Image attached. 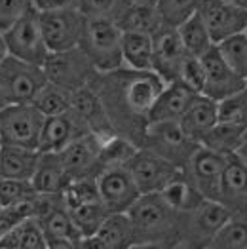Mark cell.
I'll return each mask as SVG.
<instances>
[{
	"instance_id": "obj_1",
	"label": "cell",
	"mask_w": 247,
	"mask_h": 249,
	"mask_svg": "<svg viewBox=\"0 0 247 249\" xmlns=\"http://www.w3.org/2000/svg\"><path fill=\"white\" fill-rule=\"evenodd\" d=\"M89 86L101 97L114 131L141 146L148 112L164 89V80L154 71L122 67L110 72H97Z\"/></svg>"
},
{
	"instance_id": "obj_2",
	"label": "cell",
	"mask_w": 247,
	"mask_h": 249,
	"mask_svg": "<svg viewBox=\"0 0 247 249\" xmlns=\"http://www.w3.org/2000/svg\"><path fill=\"white\" fill-rule=\"evenodd\" d=\"M135 244L143 242H175L181 236L185 213L173 209L160 192L141 194V198L127 211Z\"/></svg>"
},
{
	"instance_id": "obj_3",
	"label": "cell",
	"mask_w": 247,
	"mask_h": 249,
	"mask_svg": "<svg viewBox=\"0 0 247 249\" xmlns=\"http://www.w3.org/2000/svg\"><path fill=\"white\" fill-rule=\"evenodd\" d=\"M122 35L124 31L116 21L88 19L80 48L97 72H110L124 67Z\"/></svg>"
},
{
	"instance_id": "obj_4",
	"label": "cell",
	"mask_w": 247,
	"mask_h": 249,
	"mask_svg": "<svg viewBox=\"0 0 247 249\" xmlns=\"http://www.w3.org/2000/svg\"><path fill=\"white\" fill-rule=\"evenodd\" d=\"M232 211L217 200H204L196 209L185 213L177 249H207L217 232L232 219Z\"/></svg>"
},
{
	"instance_id": "obj_5",
	"label": "cell",
	"mask_w": 247,
	"mask_h": 249,
	"mask_svg": "<svg viewBox=\"0 0 247 249\" xmlns=\"http://www.w3.org/2000/svg\"><path fill=\"white\" fill-rule=\"evenodd\" d=\"M46 116L33 103H10L0 110L2 145L36 148Z\"/></svg>"
},
{
	"instance_id": "obj_6",
	"label": "cell",
	"mask_w": 247,
	"mask_h": 249,
	"mask_svg": "<svg viewBox=\"0 0 247 249\" xmlns=\"http://www.w3.org/2000/svg\"><path fill=\"white\" fill-rule=\"evenodd\" d=\"M44 72L48 80L63 86L71 91H78L97 76V69L88 59L82 48H71L63 52H50L44 63Z\"/></svg>"
},
{
	"instance_id": "obj_7",
	"label": "cell",
	"mask_w": 247,
	"mask_h": 249,
	"mask_svg": "<svg viewBox=\"0 0 247 249\" xmlns=\"http://www.w3.org/2000/svg\"><path fill=\"white\" fill-rule=\"evenodd\" d=\"M141 146L158 152L160 156L185 169L192 152L200 145L186 135L179 120H169V122H152L146 125Z\"/></svg>"
},
{
	"instance_id": "obj_8",
	"label": "cell",
	"mask_w": 247,
	"mask_h": 249,
	"mask_svg": "<svg viewBox=\"0 0 247 249\" xmlns=\"http://www.w3.org/2000/svg\"><path fill=\"white\" fill-rule=\"evenodd\" d=\"M38 19L50 52H63L80 46L88 18L76 6L53 12H38Z\"/></svg>"
},
{
	"instance_id": "obj_9",
	"label": "cell",
	"mask_w": 247,
	"mask_h": 249,
	"mask_svg": "<svg viewBox=\"0 0 247 249\" xmlns=\"http://www.w3.org/2000/svg\"><path fill=\"white\" fill-rule=\"evenodd\" d=\"M2 35H4V40H6L8 52L12 57L44 67V63L50 55V50L44 40L38 12L35 8Z\"/></svg>"
},
{
	"instance_id": "obj_10",
	"label": "cell",
	"mask_w": 247,
	"mask_h": 249,
	"mask_svg": "<svg viewBox=\"0 0 247 249\" xmlns=\"http://www.w3.org/2000/svg\"><path fill=\"white\" fill-rule=\"evenodd\" d=\"M125 167L129 169L131 177L135 179L141 194L162 192L183 171V167L173 164L171 160L160 156L154 150L143 148V146L137 148V152L129 158Z\"/></svg>"
},
{
	"instance_id": "obj_11",
	"label": "cell",
	"mask_w": 247,
	"mask_h": 249,
	"mask_svg": "<svg viewBox=\"0 0 247 249\" xmlns=\"http://www.w3.org/2000/svg\"><path fill=\"white\" fill-rule=\"evenodd\" d=\"M225 166H227V154H221L213 148L200 145L192 152L188 164L185 166V173L206 200L219 202Z\"/></svg>"
},
{
	"instance_id": "obj_12",
	"label": "cell",
	"mask_w": 247,
	"mask_h": 249,
	"mask_svg": "<svg viewBox=\"0 0 247 249\" xmlns=\"http://www.w3.org/2000/svg\"><path fill=\"white\" fill-rule=\"evenodd\" d=\"M0 80L6 86L14 103H33V99L48 82V76L40 65L8 55L6 61L0 65Z\"/></svg>"
},
{
	"instance_id": "obj_13",
	"label": "cell",
	"mask_w": 247,
	"mask_h": 249,
	"mask_svg": "<svg viewBox=\"0 0 247 249\" xmlns=\"http://www.w3.org/2000/svg\"><path fill=\"white\" fill-rule=\"evenodd\" d=\"M99 196L108 213H127L141 198V190L125 166L108 167L97 175Z\"/></svg>"
},
{
	"instance_id": "obj_14",
	"label": "cell",
	"mask_w": 247,
	"mask_h": 249,
	"mask_svg": "<svg viewBox=\"0 0 247 249\" xmlns=\"http://www.w3.org/2000/svg\"><path fill=\"white\" fill-rule=\"evenodd\" d=\"M198 14L215 46L247 31V12L227 0H202Z\"/></svg>"
},
{
	"instance_id": "obj_15",
	"label": "cell",
	"mask_w": 247,
	"mask_h": 249,
	"mask_svg": "<svg viewBox=\"0 0 247 249\" xmlns=\"http://www.w3.org/2000/svg\"><path fill=\"white\" fill-rule=\"evenodd\" d=\"M154 55H152V71L164 80L165 84L179 78V69L188 55L179 36L177 27L162 25L154 35Z\"/></svg>"
},
{
	"instance_id": "obj_16",
	"label": "cell",
	"mask_w": 247,
	"mask_h": 249,
	"mask_svg": "<svg viewBox=\"0 0 247 249\" xmlns=\"http://www.w3.org/2000/svg\"><path fill=\"white\" fill-rule=\"evenodd\" d=\"M204 71H206V86H204V95L211 97L213 101H223L230 95L242 91L247 88V80H244L221 55V52L211 48L206 55H202Z\"/></svg>"
},
{
	"instance_id": "obj_17",
	"label": "cell",
	"mask_w": 247,
	"mask_h": 249,
	"mask_svg": "<svg viewBox=\"0 0 247 249\" xmlns=\"http://www.w3.org/2000/svg\"><path fill=\"white\" fill-rule=\"evenodd\" d=\"M105 139L97 133H86L65 146L59 156L71 181L82 177H95L97 179V160L101 154Z\"/></svg>"
},
{
	"instance_id": "obj_18",
	"label": "cell",
	"mask_w": 247,
	"mask_h": 249,
	"mask_svg": "<svg viewBox=\"0 0 247 249\" xmlns=\"http://www.w3.org/2000/svg\"><path fill=\"white\" fill-rule=\"evenodd\" d=\"M86 133H89V127L72 108L63 114L48 116L42 125L38 150L40 152H61L65 146H69L72 141H76Z\"/></svg>"
},
{
	"instance_id": "obj_19",
	"label": "cell",
	"mask_w": 247,
	"mask_h": 249,
	"mask_svg": "<svg viewBox=\"0 0 247 249\" xmlns=\"http://www.w3.org/2000/svg\"><path fill=\"white\" fill-rule=\"evenodd\" d=\"M232 215L247 217V162L238 154H228L223 187H221V200Z\"/></svg>"
},
{
	"instance_id": "obj_20",
	"label": "cell",
	"mask_w": 247,
	"mask_h": 249,
	"mask_svg": "<svg viewBox=\"0 0 247 249\" xmlns=\"http://www.w3.org/2000/svg\"><path fill=\"white\" fill-rule=\"evenodd\" d=\"M71 108L86 122L91 133H97L103 139L118 135L112 127V122L108 118V112L105 108L101 97L97 95V91L91 86H86V88L72 93V107Z\"/></svg>"
},
{
	"instance_id": "obj_21",
	"label": "cell",
	"mask_w": 247,
	"mask_h": 249,
	"mask_svg": "<svg viewBox=\"0 0 247 249\" xmlns=\"http://www.w3.org/2000/svg\"><path fill=\"white\" fill-rule=\"evenodd\" d=\"M198 93L192 91L181 80L167 82L164 86V89L160 91V95L156 97L150 112H148V124H152V122L181 120L183 114L186 112V108L190 107L192 99Z\"/></svg>"
},
{
	"instance_id": "obj_22",
	"label": "cell",
	"mask_w": 247,
	"mask_h": 249,
	"mask_svg": "<svg viewBox=\"0 0 247 249\" xmlns=\"http://www.w3.org/2000/svg\"><path fill=\"white\" fill-rule=\"evenodd\" d=\"M179 122L186 131V135L198 145H202L206 135L219 122V103L204 93H198Z\"/></svg>"
},
{
	"instance_id": "obj_23",
	"label": "cell",
	"mask_w": 247,
	"mask_h": 249,
	"mask_svg": "<svg viewBox=\"0 0 247 249\" xmlns=\"http://www.w3.org/2000/svg\"><path fill=\"white\" fill-rule=\"evenodd\" d=\"M31 183L38 194H63L71 183V177L63 166L59 152H40V160Z\"/></svg>"
},
{
	"instance_id": "obj_24",
	"label": "cell",
	"mask_w": 247,
	"mask_h": 249,
	"mask_svg": "<svg viewBox=\"0 0 247 249\" xmlns=\"http://www.w3.org/2000/svg\"><path fill=\"white\" fill-rule=\"evenodd\" d=\"M40 160V150L25 146L2 145L0 148V177L31 181Z\"/></svg>"
},
{
	"instance_id": "obj_25",
	"label": "cell",
	"mask_w": 247,
	"mask_h": 249,
	"mask_svg": "<svg viewBox=\"0 0 247 249\" xmlns=\"http://www.w3.org/2000/svg\"><path fill=\"white\" fill-rule=\"evenodd\" d=\"M122 55L124 67L133 71H152V55H154L152 35L137 33V31H124Z\"/></svg>"
},
{
	"instance_id": "obj_26",
	"label": "cell",
	"mask_w": 247,
	"mask_h": 249,
	"mask_svg": "<svg viewBox=\"0 0 247 249\" xmlns=\"http://www.w3.org/2000/svg\"><path fill=\"white\" fill-rule=\"evenodd\" d=\"M118 25L122 31H137V33L154 35L164 25V21L156 8V0H148V2L129 4L122 14V18L118 19Z\"/></svg>"
},
{
	"instance_id": "obj_27",
	"label": "cell",
	"mask_w": 247,
	"mask_h": 249,
	"mask_svg": "<svg viewBox=\"0 0 247 249\" xmlns=\"http://www.w3.org/2000/svg\"><path fill=\"white\" fill-rule=\"evenodd\" d=\"M160 194H162V198H164L171 208L181 211V213H190L192 209H196L204 200H206V198L200 194V190L196 188V185L188 179L185 169H183Z\"/></svg>"
},
{
	"instance_id": "obj_28",
	"label": "cell",
	"mask_w": 247,
	"mask_h": 249,
	"mask_svg": "<svg viewBox=\"0 0 247 249\" xmlns=\"http://www.w3.org/2000/svg\"><path fill=\"white\" fill-rule=\"evenodd\" d=\"M95 236L108 249H129L135 244L133 225L127 213H110Z\"/></svg>"
},
{
	"instance_id": "obj_29",
	"label": "cell",
	"mask_w": 247,
	"mask_h": 249,
	"mask_svg": "<svg viewBox=\"0 0 247 249\" xmlns=\"http://www.w3.org/2000/svg\"><path fill=\"white\" fill-rule=\"evenodd\" d=\"M177 31H179V36L183 40L186 53H190V55L202 57L211 48H215V42L211 38L200 14H194L192 18H188L183 25L177 27Z\"/></svg>"
},
{
	"instance_id": "obj_30",
	"label": "cell",
	"mask_w": 247,
	"mask_h": 249,
	"mask_svg": "<svg viewBox=\"0 0 247 249\" xmlns=\"http://www.w3.org/2000/svg\"><path fill=\"white\" fill-rule=\"evenodd\" d=\"M72 93L74 91L48 80L46 86L38 91V95L33 99V105L46 118L55 116V114H63V112L71 110V107H72Z\"/></svg>"
},
{
	"instance_id": "obj_31",
	"label": "cell",
	"mask_w": 247,
	"mask_h": 249,
	"mask_svg": "<svg viewBox=\"0 0 247 249\" xmlns=\"http://www.w3.org/2000/svg\"><path fill=\"white\" fill-rule=\"evenodd\" d=\"M246 127L247 125L217 122L215 127L206 135V139L202 141V145L207 146V148H213L221 154H227V156L228 154H236L240 145H242Z\"/></svg>"
},
{
	"instance_id": "obj_32",
	"label": "cell",
	"mask_w": 247,
	"mask_h": 249,
	"mask_svg": "<svg viewBox=\"0 0 247 249\" xmlns=\"http://www.w3.org/2000/svg\"><path fill=\"white\" fill-rule=\"evenodd\" d=\"M78 232L82 234V238L86 236H93L97 230L101 229L106 217L110 215L108 209L105 208V204L101 200H93V202H86L80 206H74V208H67Z\"/></svg>"
},
{
	"instance_id": "obj_33",
	"label": "cell",
	"mask_w": 247,
	"mask_h": 249,
	"mask_svg": "<svg viewBox=\"0 0 247 249\" xmlns=\"http://www.w3.org/2000/svg\"><path fill=\"white\" fill-rule=\"evenodd\" d=\"M137 148L139 146L133 141H129L127 137H122V135H112V137L105 139L99 160H97V175L108 167L125 166L129 162V158L137 152Z\"/></svg>"
},
{
	"instance_id": "obj_34",
	"label": "cell",
	"mask_w": 247,
	"mask_h": 249,
	"mask_svg": "<svg viewBox=\"0 0 247 249\" xmlns=\"http://www.w3.org/2000/svg\"><path fill=\"white\" fill-rule=\"evenodd\" d=\"M247 248V217L234 215L217 236L211 240L207 249H246Z\"/></svg>"
},
{
	"instance_id": "obj_35",
	"label": "cell",
	"mask_w": 247,
	"mask_h": 249,
	"mask_svg": "<svg viewBox=\"0 0 247 249\" xmlns=\"http://www.w3.org/2000/svg\"><path fill=\"white\" fill-rule=\"evenodd\" d=\"M202 0H156V8L164 25L179 27L188 18L198 14Z\"/></svg>"
},
{
	"instance_id": "obj_36",
	"label": "cell",
	"mask_w": 247,
	"mask_h": 249,
	"mask_svg": "<svg viewBox=\"0 0 247 249\" xmlns=\"http://www.w3.org/2000/svg\"><path fill=\"white\" fill-rule=\"evenodd\" d=\"M127 6V0H76V8L88 19H110L116 23Z\"/></svg>"
},
{
	"instance_id": "obj_37",
	"label": "cell",
	"mask_w": 247,
	"mask_h": 249,
	"mask_svg": "<svg viewBox=\"0 0 247 249\" xmlns=\"http://www.w3.org/2000/svg\"><path fill=\"white\" fill-rule=\"evenodd\" d=\"M217 50L225 57V61L244 78L247 80V33L236 35L228 40L217 44Z\"/></svg>"
},
{
	"instance_id": "obj_38",
	"label": "cell",
	"mask_w": 247,
	"mask_h": 249,
	"mask_svg": "<svg viewBox=\"0 0 247 249\" xmlns=\"http://www.w3.org/2000/svg\"><path fill=\"white\" fill-rule=\"evenodd\" d=\"M38 192L35 190L31 181L23 179H4L0 177V206L10 208L29 198H35Z\"/></svg>"
},
{
	"instance_id": "obj_39",
	"label": "cell",
	"mask_w": 247,
	"mask_h": 249,
	"mask_svg": "<svg viewBox=\"0 0 247 249\" xmlns=\"http://www.w3.org/2000/svg\"><path fill=\"white\" fill-rule=\"evenodd\" d=\"M219 122L247 125V88L219 101Z\"/></svg>"
},
{
	"instance_id": "obj_40",
	"label": "cell",
	"mask_w": 247,
	"mask_h": 249,
	"mask_svg": "<svg viewBox=\"0 0 247 249\" xmlns=\"http://www.w3.org/2000/svg\"><path fill=\"white\" fill-rule=\"evenodd\" d=\"M181 82L188 86L192 91L196 93H202L204 91V86H206V71H204V63L202 57H196V55H186L181 69H179V78Z\"/></svg>"
},
{
	"instance_id": "obj_41",
	"label": "cell",
	"mask_w": 247,
	"mask_h": 249,
	"mask_svg": "<svg viewBox=\"0 0 247 249\" xmlns=\"http://www.w3.org/2000/svg\"><path fill=\"white\" fill-rule=\"evenodd\" d=\"M33 8V0H0V33H6Z\"/></svg>"
},
{
	"instance_id": "obj_42",
	"label": "cell",
	"mask_w": 247,
	"mask_h": 249,
	"mask_svg": "<svg viewBox=\"0 0 247 249\" xmlns=\"http://www.w3.org/2000/svg\"><path fill=\"white\" fill-rule=\"evenodd\" d=\"M21 249H48V240L35 217L25 219L18 225Z\"/></svg>"
},
{
	"instance_id": "obj_43",
	"label": "cell",
	"mask_w": 247,
	"mask_h": 249,
	"mask_svg": "<svg viewBox=\"0 0 247 249\" xmlns=\"http://www.w3.org/2000/svg\"><path fill=\"white\" fill-rule=\"evenodd\" d=\"M25 221V217L21 215L14 206L10 208H0V238L6 236L10 230H14L19 223Z\"/></svg>"
},
{
	"instance_id": "obj_44",
	"label": "cell",
	"mask_w": 247,
	"mask_h": 249,
	"mask_svg": "<svg viewBox=\"0 0 247 249\" xmlns=\"http://www.w3.org/2000/svg\"><path fill=\"white\" fill-rule=\"evenodd\" d=\"M33 6L36 12H53L76 6V0H33Z\"/></svg>"
},
{
	"instance_id": "obj_45",
	"label": "cell",
	"mask_w": 247,
	"mask_h": 249,
	"mask_svg": "<svg viewBox=\"0 0 247 249\" xmlns=\"http://www.w3.org/2000/svg\"><path fill=\"white\" fill-rule=\"evenodd\" d=\"M48 249H82V240H48Z\"/></svg>"
},
{
	"instance_id": "obj_46",
	"label": "cell",
	"mask_w": 247,
	"mask_h": 249,
	"mask_svg": "<svg viewBox=\"0 0 247 249\" xmlns=\"http://www.w3.org/2000/svg\"><path fill=\"white\" fill-rule=\"evenodd\" d=\"M129 249H177L175 242H143V244H133Z\"/></svg>"
},
{
	"instance_id": "obj_47",
	"label": "cell",
	"mask_w": 247,
	"mask_h": 249,
	"mask_svg": "<svg viewBox=\"0 0 247 249\" xmlns=\"http://www.w3.org/2000/svg\"><path fill=\"white\" fill-rule=\"evenodd\" d=\"M82 249H108L103 242L93 234V236H86L82 238Z\"/></svg>"
},
{
	"instance_id": "obj_48",
	"label": "cell",
	"mask_w": 247,
	"mask_h": 249,
	"mask_svg": "<svg viewBox=\"0 0 247 249\" xmlns=\"http://www.w3.org/2000/svg\"><path fill=\"white\" fill-rule=\"evenodd\" d=\"M10 103H14V101H12V97H10L8 89H6V86H4L2 80H0V110H2V108H6Z\"/></svg>"
},
{
	"instance_id": "obj_49",
	"label": "cell",
	"mask_w": 247,
	"mask_h": 249,
	"mask_svg": "<svg viewBox=\"0 0 247 249\" xmlns=\"http://www.w3.org/2000/svg\"><path fill=\"white\" fill-rule=\"evenodd\" d=\"M242 160H246L247 162V127L246 131H244V139H242V145H240V148H238V152H236Z\"/></svg>"
},
{
	"instance_id": "obj_50",
	"label": "cell",
	"mask_w": 247,
	"mask_h": 249,
	"mask_svg": "<svg viewBox=\"0 0 247 249\" xmlns=\"http://www.w3.org/2000/svg\"><path fill=\"white\" fill-rule=\"evenodd\" d=\"M10 55V52H8V46H6V40H4V35L0 33V65L6 61V57Z\"/></svg>"
},
{
	"instance_id": "obj_51",
	"label": "cell",
	"mask_w": 247,
	"mask_h": 249,
	"mask_svg": "<svg viewBox=\"0 0 247 249\" xmlns=\"http://www.w3.org/2000/svg\"><path fill=\"white\" fill-rule=\"evenodd\" d=\"M230 4H234V6H238V8H242V10H246L247 12V0H227Z\"/></svg>"
},
{
	"instance_id": "obj_52",
	"label": "cell",
	"mask_w": 247,
	"mask_h": 249,
	"mask_svg": "<svg viewBox=\"0 0 247 249\" xmlns=\"http://www.w3.org/2000/svg\"><path fill=\"white\" fill-rule=\"evenodd\" d=\"M129 4H137V2H148V0H127Z\"/></svg>"
},
{
	"instance_id": "obj_53",
	"label": "cell",
	"mask_w": 247,
	"mask_h": 249,
	"mask_svg": "<svg viewBox=\"0 0 247 249\" xmlns=\"http://www.w3.org/2000/svg\"><path fill=\"white\" fill-rule=\"evenodd\" d=\"M0 145H2V137H0Z\"/></svg>"
},
{
	"instance_id": "obj_54",
	"label": "cell",
	"mask_w": 247,
	"mask_h": 249,
	"mask_svg": "<svg viewBox=\"0 0 247 249\" xmlns=\"http://www.w3.org/2000/svg\"><path fill=\"white\" fill-rule=\"evenodd\" d=\"M0 148H2V145H0Z\"/></svg>"
},
{
	"instance_id": "obj_55",
	"label": "cell",
	"mask_w": 247,
	"mask_h": 249,
	"mask_svg": "<svg viewBox=\"0 0 247 249\" xmlns=\"http://www.w3.org/2000/svg\"><path fill=\"white\" fill-rule=\"evenodd\" d=\"M0 208H2V206H0Z\"/></svg>"
},
{
	"instance_id": "obj_56",
	"label": "cell",
	"mask_w": 247,
	"mask_h": 249,
	"mask_svg": "<svg viewBox=\"0 0 247 249\" xmlns=\"http://www.w3.org/2000/svg\"><path fill=\"white\" fill-rule=\"evenodd\" d=\"M246 33H247V31H246Z\"/></svg>"
},
{
	"instance_id": "obj_57",
	"label": "cell",
	"mask_w": 247,
	"mask_h": 249,
	"mask_svg": "<svg viewBox=\"0 0 247 249\" xmlns=\"http://www.w3.org/2000/svg\"><path fill=\"white\" fill-rule=\"evenodd\" d=\"M246 249H247V248H246Z\"/></svg>"
}]
</instances>
